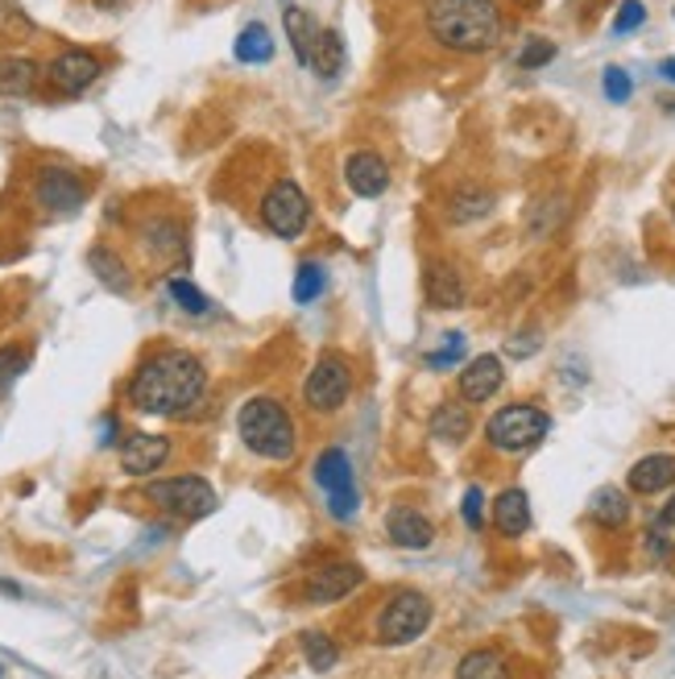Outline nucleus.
I'll use <instances>...</instances> for the list:
<instances>
[{"label": "nucleus", "mask_w": 675, "mask_h": 679, "mask_svg": "<svg viewBox=\"0 0 675 679\" xmlns=\"http://www.w3.org/2000/svg\"><path fill=\"white\" fill-rule=\"evenodd\" d=\"M207 390V369L186 348H162L153 353L129 381V407L141 414H183Z\"/></svg>", "instance_id": "nucleus-1"}, {"label": "nucleus", "mask_w": 675, "mask_h": 679, "mask_svg": "<svg viewBox=\"0 0 675 679\" xmlns=\"http://www.w3.org/2000/svg\"><path fill=\"white\" fill-rule=\"evenodd\" d=\"M427 34L452 54H485L502 42V13L493 0H431Z\"/></svg>", "instance_id": "nucleus-2"}, {"label": "nucleus", "mask_w": 675, "mask_h": 679, "mask_svg": "<svg viewBox=\"0 0 675 679\" xmlns=\"http://www.w3.org/2000/svg\"><path fill=\"white\" fill-rule=\"evenodd\" d=\"M237 431L254 456L274 460V464H287L294 456V448H299V431H294L290 410L278 398H266V394H257L240 407Z\"/></svg>", "instance_id": "nucleus-3"}, {"label": "nucleus", "mask_w": 675, "mask_h": 679, "mask_svg": "<svg viewBox=\"0 0 675 679\" xmlns=\"http://www.w3.org/2000/svg\"><path fill=\"white\" fill-rule=\"evenodd\" d=\"M551 431V414L543 407H531V402H514V407H502L490 419L485 435H490L493 452H506V456H523L531 448H539Z\"/></svg>", "instance_id": "nucleus-4"}, {"label": "nucleus", "mask_w": 675, "mask_h": 679, "mask_svg": "<svg viewBox=\"0 0 675 679\" xmlns=\"http://www.w3.org/2000/svg\"><path fill=\"white\" fill-rule=\"evenodd\" d=\"M427 626H431V601L422 593H415V589H403V593H394L382 605L373 634H377L382 646H406L415 643V638H422Z\"/></svg>", "instance_id": "nucleus-5"}, {"label": "nucleus", "mask_w": 675, "mask_h": 679, "mask_svg": "<svg viewBox=\"0 0 675 679\" xmlns=\"http://www.w3.org/2000/svg\"><path fill=\"white\" fill-rule=\"evenodd\" d=\"M261 224L270 228L278 240H294L307 233L311 224V200L294 179H278L266 195H261Z\"/></svg>", "instance_id": "nucleus-6"}, {"label": "nucleus", "mask_w": 675, "mask_h": 679, "mask_svg": "<svg viewBox=\"0 0 675 679\" xmlns=\"http://www.w3.org/2000/svg\"><path fill=\"white\" fill-rule=\"evenodd\" d=\"M353 394V369L340 353H323L303 381V402L315 414H336Z\"/></svg>", "instance_id": "nucleus-7"}, {"label": "nucleus", "mask_w": 675, "mask_h": 679, "mask_svg": "<svg viewBox=\"0 0 675 679\" xmlns=\"http://www.w3.org/2000/svg\"><path fill=\"white\" fill-rule=\"evenodd\" d=\"M311 473H315V485L328 493V514L340 518V522H349L356 509H361V493H356V481H353V460L344 456L340 448H328V452H320Z\"/></svg>", "instance_id": "nucleus-8"}, {"label": "nucleus", "mask_w": 675, "mask_h": 679, "mask_svg": "<svg viewBox=\"0 0 675 679\" xmlns=\"http://www.w3.org/2000/svg\"><path fill=\"white\" fill-rule=\"evenodd\" d=\"M146 493L153 506L179 514V518H207L216 509V489L203 476H167V481H153Z\"/></svg>", "instance_id": "nucleus-9"}, {"label": "nucleus", "mask_w": 675, "mask_h": 679, "mask_svg": "<svg viewBox=\"0 0 675 679\" xmlns=\"http://www.w3.org/2000/svg\"><path fill=\"white\" fill-rule=\"evenodd\" d=\"M100 75H104V63L92 51H63L58 58H51V67H46L51 87L54 91H63V96H84Z\"/></svg>", "instance_id": "nucleus-10"}, {"label": "nucleus", "mask_w": 675, "mask_h": 679, "mask_svg": "<svg viewBox=\"0 0 675 679\" xmlns=\"http://www.w3.org/2000/svg\"><path fill=\"white\" fill-rule=\"evenodd\" d=\"M422 299L431 311H460L469 303V282L452 261H427L422 270Z\"/></svg>", "instance_id": "nucleus-11"}, {"label": "nucleus", "mask_w": 675, "mask_h": 679, "mask_svg": "<svg viewBox=\"0 0 675 679\" xmlns=\"http://www.w3.org/2000/svg\"><path fill=\"white\" fill-rule=\"evenodd\" d=\"M34 200H38V207H46V212H75V207L87 200V187L75 170L46 166L34 179Z\"/></svg>", "instance_id": "nucleus-12"}, {"label": "nucleus", "mask_w": 675, "mask_h": 679, "mask_svg": "<svg viewBox=\"0 0 675 679\" xmlns=\"http://www.w3.org/2000/svg\"><path fill=\"white\" fill-rule=\"evenodd\" d=\"M344 187L361 195V200H377L389 187V166L382 153L373 150H356L344 158Z\"/></svg>", "instance_id": "nucleus-13"}, {"label": "nucleus", "mask_w": 675, "mask_h": 679, "mask_svg": "<svg viewBox=\"0 0 675 679\" xmlns=\"http://www.w3.org/2000/svg\"><path fill=\"white\" fill-rule=\"evenodd\" d=\"M361 580H365V572L356 563H323V568L311 572L303 596L311 605H332V601L349 596L353 589H361Z\"/></svg>", "instance_id": "nucleus-14"}, {"label": "nucleus", "mask_w": 675, "mask_h": 679, "mask_svg": "<svg viewBox=\"0 0 675 679\" xmlns=\"http://www.w3.org/2000/svg\"><path fill=\"white\" fill-rule=\"evenodd\" d=\"M502 381H506V365H502V357H493V353L473 357L457 377L460 398H464V402H476V407H481V402H490L493 394L502 390Z\"/></svg>", "instance_id": "nucleus-15"}, {"label": "nucleus", "mask_w": 675, "mask_h": 679, "mask_svg": "<svg viewBox=\"0 0 675 679\" xmlns=\"http://www.w3.org/2000/svg\"><path fill=\"white\" fill-rule=\"evenodd\" d=\"M386 530L389 539L406 551H427V547L436 543V527H431V518L419 514L415 506H394L386 514Z\"/></svg>", "instance_id": "nucleus-16"}, {"label": "nucleus", "mask_w": 675, "mask_h": 679, "mask_svg": "<svg viewBox=\"0 0 675 679\" xmlns=\"http://www.w3.org/2000/svg\"><path fill=\"white\" fill-rule=\"evenodd\" d=\"M170 460V440L167 435H133L120 448V468L129 476H150Z\"/></svg>", "instance_id": "nucleus-17"}, {"label": "nucleus", "mask_w": 675, "mask_h": 679, "mask_svg": "<svg viewBox=\"0 0 675 679\" xmlns=\"http://www.w3.org/2000/svg\"><path fill=\"white\" fill-rule=\"evenodd\" d=\"M625 485L630 493H642V497H651V493H663L675 485V456L667 452H655V456H642L630 476H625Z\"/></svg>", "instance_id": "nucleus-18"}, {"label": "nucleus", "mask_w": 675, "mask_h": 679, "mask_svg": "<svg viewBox=\"0 0 675 679\" xmlns=\"http://www.w3.org/2000/svg\"><path fill=\"white\" fill-rule=\"evenodd\" d=\"M493 527L502 530L506 539H518V535L531 530V497H526V489L497 493V502H493Z\"/></svg>", "instance_id": "nucleus-19"}, {"label": "nucleus", "mask_w": 675, "mask_h": 679, "mask_svg": "<svg viewBox=\"0 0 675 679\" xmlns=\"http://www.w3.org/2000/svg\"><path fill=\"white\" fill-rule=\"evenodd\" d=\"M431 440L439 443H464L473 435V410L464 407V402H439L431 410Z\"/></svg>", "instance_id": "nucleus-20"}, {"label": "nucleus", "mask_w": 675, "mask_h": 679, "mask_svg": "<svg viewBox=\"0 0 675 679\" xmlns=\"http://www.w3.org/2000/svg\"><path fill=\"white\" fill-rule=\"evenodd\" d=\"M42 79V67H38L34 58H25V54H9V58H0V96L4 100H21V96H30Z\"/></svg>", "instance_id": "nucleus-21"}, {"label": "nucleus", "mask_w": 675, "mask_h": 679, "mask_svg": "<svg viewBox=\"0 0 675 679\" xmlns=\"http://www.w3.org/2000/svg\"><path fill=\"white\" fill-rule=\"evenodd\" d=\"M497 204V195L485 187H473V183H464L448 195V220L452 224H473V220H485Z\"/></svg>", "instance_id": "nucleus-22"}, {"label": "nucleus", "mask_w": 675, "mask_h": 679, "mask_svg": "<svg viewBox=\"0 0 675 679\" xmlns=\"http://www.w3.org/2000/svg\"><path fill=\"white\" fill-rule=\"evenodd\" d=\"M589 518L597 527L606 530H618L630 522V493L618 489V485H606V489H597L589 497Z\"/></svg>", "instance_id": "nucleus-23"}, {"label": "nucleus", "mask_w": 675, "mask_h": 679, "mask_svg": "<svg viewBox=\"0 0 675 679\" xmlns=\"http://www.w3.org/2000/svg\"><path fill=\"white\" fill-rule=\"evenodd\" d=\"M282 21H287V42H290V51H294V58H299L303 67H311V51H315L320 25H315L311 13L299 9V4H287V9H282Z\"/></svg>", "instance_id": "nucleus-24"}, {"label": "nucleus", "mask_w": 675, "mask_h": 679, "mask_svg": "<svg viewBox=\"0 0 675 679\" xmlns=\"http://www.w3.org/2000/svg\"><path fill=\"white\" fill-rule=\"evenodd\" d=\"M141 245L150 249L158 261H170V257H183L186 240H183V228L179 220H150L141 228Z\"/></svg>", "instance_id": "nucleus-25"}, {"label": "nucleus", "mask_w": 675, "mask_h": 679, "mask_svg": "<svg viewBox=\"0 0 675 679\" xmlns=\"http://www.w3.org/2000/svg\"><path fill=\"white\" fill-rule=\"evenodd\" d=\"M311 71H315L320 79H336L340 71H344V37H340V30L323 25L320 34H315V51H311Z\"/></svg>", "instance_id": "nucleus-26"}, {"label": "nucleus", "mask_w": 675, "mask_h": 679, "mask_svg": "<svg viewBox=\"0 0 675 679\" xmlns=\"http://www.w3.org/2000/svg\"><path fill=\"white\" fill-rule=\"evenodd\" d=\"M87 266H92V273H96V278H100L104 287L108 290H117V294H125V290L133 287V278H129V266H125V261H120L117 254H113V249H92V254H87Z\"/></svg>", "instance_id": "nucleus-27"}, {"label": "nucleus", "mask_w": 675, "mask_h": 679, "mask_svg": "<svg viewBox=\"0 0 675 679\" xmlns=\"http://www.w3.org/2000/svg\"><path fill=\"white\" fill-rule=\"evenodd\" d=\"M233 54H237L240 63H249V67H261V63H270L274 58V37L270 30L261 25V21H254V25H245L237 37V46H233Z\"/></svg>", "instance_id": "nucleus-28"}, {"label": "nucleus", "mask_w": 675, "mask_h": 679, "mask_svg": "<svg viewBox=\"0 0 675 679\" xmlns=\"http://www.w3.org/2000/svg\"><path fill=\"white\" fill-rule=\"evenodd\" d=\"M457 679H510L506 659L497 650H469L464 659L457 662Z\"/></svg>", "instance_id": "nucleus-29"}, {"label": "nucleus", "mask_w": 675, "mask_h": 679, "mask_svg": "<svg viewBox=\"0 0 675 679\" xmlns=\"http://www.w3.org/2000/svg\"><path fill=\"white\" fill-rule=\"evenodd\" d=\"M323 290H328V266H323V261H303V266L294 270V287H290L294 303L299 306L315 303Z\"/></svg>", "instance_id": "nucleus-30"}, {"label": "nucleus", "mask_w": 675, "mask_h": 679, "mask_svg": "<svg viewBox=\"0 0 675 679\" xmlns=\"http://www.w3.org/2000/svg\"><path fill=\"white\" fill-rule=\"evenodd\" d=\"M299 646H303V659L311 671H332V667L340 662L336 643H332L328 634H320V629H307L303 638H299Z\"/></svg>", "instance_id": "nucleus-31"}, {"label": "nucleus", "mask_w": 675, "mask_h": 679, "mask_svg": "<svg viewBox=\"0 0 675 679\" xmlns=\"http://www.w3.org/2000/svg\"><path fill=\"white\" fill-rule=\"evenodd\" d=\"M167 294L174 299V306H179V311H186V315H207V311H212L207 294H203L200 287H191L186 278H179V273H174V278L167 282Z\"/></svg>", "instance_id": "nucleus-32"}, {"label": "nucleus", "mask_w": 675, "mask_h": 679, "mask_svg": "<svg viewBox=\"0 0 675 679\" xmlns=\"http://www.w3.org/2000/svg\"><path fill=\"white\" fill-rule=\"evenodd\" d=\"M25 365H30V348H18V344L0 348V398L13 390V381L25 374Z\"/></svg>", "instance_id": "nucleus-33"}, {"label": "nucleus", "mask_w": 675, "mask_h": 679, "mask_svg": "<svg viewBox=\"0 0 675 679\" xmlns=\"http://www.w3.org/2000/svg\"><path fill=\"white\" fill-rule=\"evenodd\" d=\"M564 204H568V200H564V195H556V200H543V204L531 207V233H535V237L551 233V228L564 220V212H568Z\"/></svg>", "instance_id": "nucleus-34"}, {"label": "nucleus", "mask_w": 675, "mask_h": 679, "mask_svg": "<svg viewBox=\"0 0 675 679\" xmlns=\"http://www.w3.org/2000/svg\"><path fill=\"white\" fill-rule=\"evenodd\" d=\"M443 344H439L436 353H427V365L431 369H448V365H457L460 357H464V348H469V340H464V332H448V336H439Z\"/></svg>", "instance_id": "nucleus-35"}, {"label": "nucleus", "mask_w": 675, "mask_h": 679, "mask_svg": "<svg viewBox=\"0 0 675 679\" xmlns=\"http://www.w3.org/2000/svg\"><path fill=\"white\" fill-rule=\"evenodd\" d=\"M556 42H547V37H531L523 46V54H518V67L523 71H539V67H547L551 58H556Z\"/></svg>", "instance_id": "nucleus-36"}, {"label": "nucleus", "mask_w": 675, "mask_h": 679, "mask_svg": "<svg viewBox=\"0 0 675 679\" xmlns=\"http://www.w3.org/2000/svg\"><path fill=\"white\" fill-rule=\"evenodd\" d=\"M601 91H606L609 104H625L630 96H634V79H630L622 67H606V75H601Z\"/></svg>", "instance_id": "nucleus-37"}, {"label": "nucleus", "mask_w": 675, "mask_h": 679, "mask_svg": "<svg viewBox=\"0 0 675 679\" xmlns=\"http://www.w3.org/2000/svg\"><path fill=\"white\" fill-rule=\"evenodd\" d=\"M642 21H646V4L642 0H622L618 4V18H613V34H634Z\"/></svg>", "instance_id": "nucleus-38"}, {"label": "nucleus", "mask_w": 675, "mask_h": 679, "mask_svg": "<svg viewBox=\"0 0 675 679\" xmlns=\"http://www.w3.org/2000/svg\"><path fill=\"white\" fill-rule=\"evenodd\" d=\"M481 506H485V489H481V485H469V489H464V506H460V514H464L469 530H481V522H485Z\"/></svg>", "instance_id": "nucleus-39"}, {"label": "nucleus", "mask_w": 675, "mask_h": 679, "mask_svg": "<svg viewBox=\"0 0 675 679\" xmlns=\"http://www.w3.org/2000/svg\"><path fill=\"white\" fill-rule=\"evenodd\" d=\"M539 344H543V340H539V332H523V336H514V340H510V344H506V353H510V357H518V360H523V357H531V353H539Z\"/></svg>", "instance_id": "nucleus-40"}, {"label": "nucleus", "mask_w": 675, "mask_h": 679, "mask_svg": "<svg viewBox=\"0 0 675 679\" xmlns=\"http://www.w3.org/2000/svg\"><path fill=\"white\" fill-rule=\"evenodd\" d=\"M658 527H675V497L663 509H658Z\"/></svg>", "instance_id": "nucleus-41"}, {"label": "nucleus", "mask_w": 675, "mask_h": 679, "mask_svg": "<svg viewBox=\"0 0 675 679\" xmlns=\"http://www.w3.org/2000/svg\"><path fill=\"white\" fill-rule=\"evenodd\" d=\"M658 75H663L667 84H675V58H663V63H658Z\"/></svg>", "instance_id": "nucleus-42"}, {"label": "nucleus", "mask_w": 675, "mask_h": 679, "mask_svg": "<svg viewBox=\"0 0 675 679\" xmlns=\"http://www.w3.org/2000/svg\"><path fill=\"white\" fill-rule=\"evenodd\" d=\"M0 13H4V0H0Z\"/></svg>", "instance_id": "nucleus-43"}, {"label": "nucleus", "mask_w": 675, "mask_h": 679, "mask_svg": "<svg viewBox=\"0 0 675 679\" xmlns=\"http://www.w3.org/2000/svg\"><path fill=\"white\" fill-rule=\"evenodd\" d=\"M282 4H294V0H282Z\"/></svg>", "instance_id": "nucleus-44"}, {"label": "nucleus", "mask_w": 675, "mask_h": 679, "mask_svg": "<svg viewBox=\"0 0 675 679\" xmlns=\"http://www.w3.org/2000/svg\"><path fill=\"white\" fill-rule=\"evenodd\" d=\"M672 220H675V207H672Z\"/></svg>", "instance_id": "nucleus-45"}]
</instances>
